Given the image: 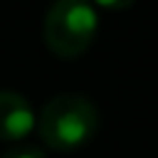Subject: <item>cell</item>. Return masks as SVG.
<instances>
[{
  "mask_svg": "<svg viewBox=\"0 0 158 158\" xmlns=\"http://www.w3.org/2000/svg\"><path fill=\"white\" fill-rule=\"evenodd\" d=\"M99 128L96 106L81 94H59L42 106L37 133L52 151H77L94 138Z\"/></svg>",
  "mask_w": 158,
  "mask_h": 158,
  "instance_id": "6da1fadb",
  "label": "cell"
},
{
  "mask_svg": "<svg viewBox=\"0 0 158 158\" xmlns=\"http://www.w3.org/2000/svg\"><path fill=\"white\" fill-rule=\"evenodd\" d=\"M99 30L96 10L89 0H54L44 15L42 40L59 59L84 54Z\"/></svg>",
  "mask_w": 158,
  "mask_h": 158,
  "instance_id": "7a4b0ae2",
  "label": "cell"
},
{
  "mask_svg": "<svg viewBox=\"0 0 158 158\" xmlns=\"http://www.w3.org/2000/svg\"><path fill=\"white\" fill-rule=\"evenodd\" d=\"M37 123L30 101L10 89L0 91V141H22Z\"/></svg>",
  "mask_w": 158,
  "mask_h": 158,
  "instance_id": "3957f363",
  "label": "cell"
},
{
  "mask_svg": "<svg viewBox=\"0 0 158 158\" xmlns=\"http://www.w3.org/2000/svg\"><path fill=\"white\" fill-rule=\"evenodd\" d=\"M2 158H44V151L32 143H15L10 151L2 153Z\"/></svg>",
  "mask_w": 158,
  "mask_h": 158,
  "instance_id": "277c9868",
  "label": "cell"
},
{
  "mask_svg": "<svg viewBox=\"0 0 158 158\" xmlns=\"http://www.w3.org/2000/svg\"><path fill=\"white\" fill-rule=\"evenodd\" d=\"M99 7H106V10H126L131 7L136 0H94Z\"/></svg>",
  "mask_w": 158,
  "mask_h": 158,
  "instance_id": "5b68a950",
  "label": "cell"
}]
</instances>
